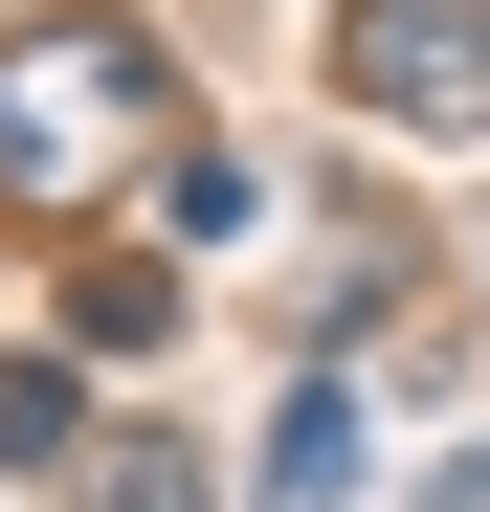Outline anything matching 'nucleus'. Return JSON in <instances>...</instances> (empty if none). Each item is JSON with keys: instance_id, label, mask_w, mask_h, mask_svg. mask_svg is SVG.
Returning a JSON list of instances; mask_svg holds the SVG:
<instances>
[{"instance_id": "f257e3e1", "label": "nucleus", "mask_w": 490, "mask_h": 512, "mask_svg": "<svg viewBox=\"0 0 490 512\" xmlns=\"http://www.w3.org/2000/svg\"><path fill=\"white\" fill-rule=\"evenodd\" d=\"M357 90L401 134H490V0H357Z\"/></svg>"}]
</instances>
